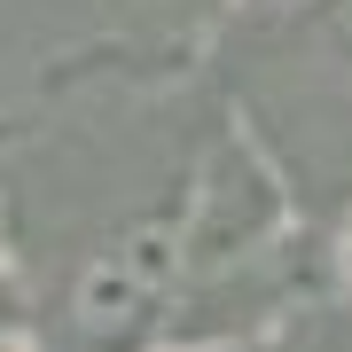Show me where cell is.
Instances as JSON below:
<instances>
[{
    "label": "cell",
    "instance_id": "6da1fadb",
    "mask_svg": "<svg viewBox=\"0 0 352 352\" xmlns=\"http://www.w3.org/2000/svg\"><path fill=\"white\" fill-rule=\"evenodd\" d=\"M298 243V196H289L282 164L258 149L243 126H227L212 149H204L188 204L173 219V258L180 282H227V274H251L274 251Z\"/></svg>",
    "mask_w": 352,
    "mask_h": 352
},
{
    "label": "cell",
    "instance_id": "7a4b0ae2",
    "mask_svg": "<svg viewBox=\"0 0 352 352\" xmlns=\"http://www.w3.org/2000/svg\"><path fill=\"white\" fill-rule=\"evenodd\" d=\"M180 289V258H173V219H133L102 243V258L78 274L71 314L87 337H149L164 329V298Z\"/></svg>",
    "mask_w": 352,
    "mask_h": 352
},
{
    "label": "cell",
    "instance_id": "3957f363",
    "mask_svg": "<svg viewBox=\"0 0 352 352\" xmlns=\"http://www.w3.org/2000/svg\"><path fill=\"white\" fill-rule=\"evenodd\" d=\"M39 321H32V298H24V274L0 258V344H32Z\"/></svg>",
    "mask_w": 352,
    "mask_h": 352
},
{
    "label": "cell",
    "instance_id": "277c9868",
    "mask_svg": "<svg viewBox=\"0 0 352 352\" xmlns=\"http://www.w3.org/2000/svg\"><path fill=\"white\" fill-rule=\"evenodd\" d=\"M235 8H243V0H157V16H164V24H173V32H188V39L219 32V24H227V16H235Z\"/></svg>",
    "mask_w": 352,
    "mask_h": 352
}]
</instances>
